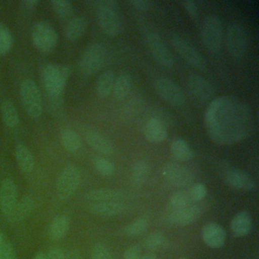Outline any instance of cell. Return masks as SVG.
<instances>
[{"mask_svg":"<svg viewBox=\"0 0 259 259\" xmlns=\"http://www.w3.org/2000/svg\"><path fill=\"white\" fill-rule=\"evenodd\" d=\"M149 226H150V219L146 215L140 217L135 221H133L132 223H130L128 225H126L123 229V233L126 236L135 237L144 233L149 228Z\"/></svg>","mask_w":259,"mask_h":259,"instance_id":"34","label":"cell"},{"mask_svg":"<svg viewBox=\"0 0 259 259\" xmlns=\"http://www.w3.org/2000/svg\"><path fill=\"white\" fill-rule=\"evenodd\" d=\"M141 249L137 245L130 246L125 249L123 254V259H140L141 258Z\"/></svg>","mask_w":259,"mask_h":259,"instance_id":"44","label":"cell"},{"mask_svg":"<svg viewBox=\"0 0 259 259\" xmlns=\"http://www.w3.org/2000/svg\"><path fill=\"white\" fill-rule=\"evenodd\" d=\"M145 245L149 250L160 251L168 246V240L162 232H153L147 236Z\"/></svg>","mask_w":259,"mask_h":259,"instance_id":"35","label":"cell"},{"mask_svg":"<svg viewBox=\"0 0 259 259\" xmlns=\"http://www.w3.org/2000/svg\"><path fill=\"white\" fill-rule=\"evenodd\" d=\"M93 167L97 173L102 176H111L115 171V166L103 157H96L93 159Z\"/></svg>","mask_w":259,"mask_h":259,"instance_id":"37","label":"cell"},{"mask_svg":"<svg viewBox=\"0 0 259 259\" xmlns=\"http://www.w3.org/2000/svg\"><path fill=\"white\" fill-rule=\"evenodd\" d=\"M203 212V206L199 203H191L181 209L166 208L163 214V221L169 226L183 227L196 222Z\"/></svg>","mask_w":259,"mask_h":259,"instance_id":"7","label":"cell"},{"mask_svg":"<svg viewBox=\"0 0 259 259\" xmlns=\"http://www.w3.org/2000/svg\"><path fill=\"white\" fill-rule=\"evenodd\" d=\"M21 4L26 9H33L38 4V1L37 0H24V1H22Z\"/></svg>","mask_w":259,"mask_h":259,"instance_id":"48","label":"cell"},{"mask_svg":"<svg viewBox=\"0 0 259 259\" xmlns=\"http://www.w3.org/2000/svg\"><path fill=\"white\" fill-rule=\"evenodd\" d=\"M46 255H47V259H64L65 251L62 248L55 247L50 249Z\"/></svg>","mask_w":259,"mask_h":259,"instance_id":"46","label":"cell"},{"mask_svg":"<svg viewBox=\"0 0 259 259\" xmlns=\"http://www.w3.org/2000/svg\"><path fill=\"white\" fill-rule=\"evenodd\" d=\"M209 139L219 145H234L246 139L253 128L252 111L235 96L224 95L210 101L204 113Z\"/></svg>","mask_w":259,"mask_h":259,"instance_id":"1","label":"cell"},{"mask_svg":"<svg viewBox=\"0 0 259 259\" xmlns=\"http://www.w3.org/2000/svg\"><path fill=\"white\" fill-rule=\"evenodd\" d=\"M163 177L177 187L188 186L193 181L192 173L178 163H166L162 168Z\"/></svg>","mask_w":259,"mask_h":259,"instance_id":"15","label":"cell"},{"mask_svg":"<svg viewBox=\"0 0 259 259\" xmlns=\"http://www.w3.org/2000/svg\"><path fill=\"white\" fill-rule=\"evenodd\" d=\"M2 242H3V240H2V234L0 233V245L2 244Z\"/></svg>","mask_w":259,"mask_h":259,"instance_id":"52","label":"cell"},{"mask_svg":"<svg viewBox=\"0 0 259 259\" xmlns=\"http://www.w3.org/2000/svg\"><path fill=\"white\" fill-rule=\"evenodd\" d=\"M84 139L87 142V144L94 149L96 152L110 155L114 151L113 144L101 133L94 131V130H87L84 133Z\"/></svg>","mask_w":259,"mask_h":259,"instance_id":"19","label":"cell"},{"mask_svg":"<svg viewBox=\"0 0 259 259\" xmlns=\"http://www.w3.org/2000/svg\"><path fill=\"white\" fill-rule=\"evenodd\" d=\"M130 4H132L138 10L146 11L151 7L152 2L149 0H132L130 1Z\"/></svg>","mask_w":259,"mask_h":259,"instance_id":"47","label":"cell"},{"mask_svg":"<svg viewBox=\"0 0 259 259\" xmlns=\"http://www.w3.org/2000/svg\"><path fill=\"white\" fill-rule=\"evenodd\" d=\"M146 42L153 58L158 64L165 68H172L174 65V58L161 37L156 33H149L146 36Z\"/></svg>","mask_w":259,"mask_h":259,"instance_id":"14","label":"cell"},{"mask_svg":"<svg viewBox=\"0 0 259 259\" xmlns=\"http://www.w3.org/2000/svg\"><path fill=\"white\" fill-rule=\"evenodd\" d=\"M105 61V48L101 44H92L84 51L79 62V70L83 75L96 73Z\"/></svg>","mask_w":259,"mask_h":259,"instance_id":"9","label":"cell"},{"mask_svg":"<svg viewBox=\"0 0 259 259\" xmlns=\"http://www.w3.org/2000/svg\"><path fill=\"white\" fill-rule=\"evenodd\" d=\"M20 97L25 112L31 118H38L42 112V99L38 86L31 79H25L20 85Z\"/></svg>","mask_w":259,"mask_h":259,"instance_id":"4","label":"cell"},{"mask_svg":"<svg viewBox=\"0 0 259 259\" xmlns=\"http://www.w3.org/2000/svg\"><path fill=\"white\" fill-rule=\"evenodd\" d=\"M132 84H133L132 76L126 72L120 73L119 76L117 78H115V81L113 84L112 92H113L114 97L117 100L123 99L130 93Z\"/></svg>","mask_w":259,"mask_h":259,"instance_id":"29","label":"cell"},{"mask_svg":"<svg viewBox=\"0 0 259 259\" xmlns=\"http://www.w3.org/2000/svg\"><path fill=\"white\" fill-rule=\"evenodd\" d=\"M115 75L112 70H106L97 79L96 91L100 97H107L112 92Z\"/></svg>","mask_w":259,"mask_h":259,"instance_id":"30","label":"cell"},{"mask_svg":"<svg viewBox=\"0 0 259 259\" xmlns=\"http://www.w3.org/2000/svg\"><path fill=\"white\" fill-rule=\"evenodd\" d=\"M89 212L100 217H113L121 213L125 209L123 201H106L88 203Z\"/></svg>","mask_w":259,"mask_h":259,"instance_id":"20","label":"cell"},{"mask_svg":"<svg viewBox=\"0 0 259 259\" xmlns=\"http://www.w3.org/2000/svg\"><path fill=\"white\" fill-rule=\"evenodd\" d=\"M145 137L152 144H159L167 138L166 125L157 117H151L145 125Z\"/></svg>","mask_w":259,"mask_h":259,"instance_id":"21","label":"cell"},{"mask_svg":"<svg viewBox=\"0 0 259 259\" xmlns=\"http://www.w3.org/2000/svg\"><path fill=\"white\" fill-rule=\"evenodd\" d=\"M188 87L191 93L201 101H207L213 96V88L210 83L197 74L188 77Z\"/></svg>","mask_w":259,"mask_h":259,"instance_id":"18","label":"cell"},{"mask_svg":"<svg viewBox=\"0 0 259 259\" xmlns=\"http://www.w3.org/2000/svg\"><path fill=\"white\" fill-rule=\"evenodd\" d=\"M182 5H183L185 11L188 13L189 16H191L193 18H195L197 16L198 9H197V6H196V4L194 2L186 0V1L182 2Z\"/></svg>","mask_w":259,"mask_h":259,"instance_id":"45","label":"cell"},{"mask_svg":"<svg viewBox=\"0 0 259 259\" xmlns=\"http://www.w3.org/2000/svg\"><path fill=\"white\" fill-rule=\"evenodd\" d=\"M17 203V188L15 183L7 178L0 185V208L2 213L9 220Z\"/></svg>","mask_w":259,"mask_h":259,"instance_id":"16","label":"cell"},{"mask_svg":"<svg viewBox=\"0 0 259 259\" xmlns=\"http://www.w3.org/2000/svg\"><path fill=\"white\" fill-rule=\"evenodd\" d=\"M171 42L181 58L187 62L191 67L197 70H204L206 62L202 55L184 37L174 34L171 37Z\"/></svg>","mask_w":259,"mask_h":259,"instance_id":"12","label":"cell"},{"mask_svg":"<svg viewBox=\"0 0 259 259\" xmlns=\"http://www.w3.org/2000/svg\"><path fill=\"white\" fill-rule=\"evenodd\" d=\"M32 208H33L32 198L30 196H24L20 199V201H17L15 208H14L9 220L13 223L21 222L28 217V214L31 212Z\"/></svg>","mask_w":259,"mask_h":259,"instance_id":"33","label":"cell"},{"mask_svg":"<svg viewBox=\"0 0 259 259\" xmlns=\"http://www.w3.org/2000/svg\"><path fill=\"white\" fill-rule=\"evenodd\" d=\"M201 237L206 246L217 249L224 245L226 241V231L217 223H207L201 230Z\"/></svg>","mask_w":259,"mask_h":259,"instance_id":"17","label":"cell"},{"mask_svg":"<svg viewBox=\"0 0 259 259\" xmlns=\"http://www.w3.org/2000/svg\"><path fill=\"white\" fill-rule=\"evenodd\" d=\"M52 7L61 18H68L73 12V5L68 0H53Z\"/></svg>","mask_w":259,"mask_h":259,"instance_id":"38","label":"cell"},{"mask_svg":"<svg viewBox=\"0 0 259 259\" xmlns=\"http://www.w3.org/2000/svg\"><path fill=\"white\" fill-rule=\"evenodd\" d=\"M191 204V199L189 196L188 191H177L172 194V196L169 199L168 202V209H181L183 207H186L187 205Z\"/></svg>","mask_w":259,"mask_h":259,"instance_id":"36","label":"cell"},{"mask_svg":"<svg viewBox=\"0 0 259 259\" xmlns=\"http://www.w3.org/2000/svg\"><path fill=\"white\" fill-rule=\"evenodd\" d=\"M140 259H157V255L155 253H148L146 255L141 256Z\"/></svg>","mask_w":259,"mask_h":259,"instance_id":"50","label":"cell"},{"mask_svg":"<svg viewBox=\"0 0 259 259\" xmlns=\"http://www.w3.org/2000/svg\"><path fill=\"white\" fill-rule=\"evenodd\" d=\"M13 38L10 30L5 26L0 24V55H4L10 51L12 48Z\"/></svg>","mask_w":259,"mask_h":259,"instance_id":"39","label":"cell"},{"mask_svg":"<svg viewBox=\"0 0 259 259\" xmlns=\"http://www.w3.org/2000/svg\"><path fill=\"white\" fill-rule=\"evenodd\" d=\"M189 192V196L191 201H195V202H199L202 201L206 194H207V189L205 187L204 184L202 183H195L192 185V187L190 188Z\"/></svg>","mask_w":259,"mask_h":259,"instance_id":"40","label":"cell"},{"mask_svg":"<svg viewBox=\"0 0 259 259\" xmlns=\"http://www.w3.org/2000/svg\"><path fill=\"white\" fill-rule=\"evenodd\" d=\"M70 228V218L66 214H60L56 217L49 226L48 235L50 239L58 241L63 239Z\"/></svg>","mask_w":259,"mask_h":259,"instance_id":"24","label":"cell"},{"mask_svg":"<svg viewBox=\"0 0 259 259\" xmlns=\"http://www.w3.org/2000/svg\"><path fill=\"white\" fill-rule=\"evenodd\" d=\"M31 39L38 51L47 54L55 49L58 42V33L50 22L41 20L32 26Z\"/></svg>","mask_w":259,"mask_h":259,"instance_id":"5","label":"cell"},{"mask_svg":"<svg viewBox=\"0 0 259 259\" xmlns=\"http://www.w3.org/2000/svg\"><path fill=\"white\" fill-rule=\"evenodd\" d=\"M33 259H47V255L45 253H42V252H39V253H37L34 256Z\"/></svg>","mask_w":259,"mask_h":259,"instance_id":"51","label":"cell"},{"mask_svg":"<svg viewBox=\"0 0 259 259\" xmlns=\"http://www.w3.org/2000/svg\"><path fill=\"white\" fill-rule=\"evenodd\" d=\"M170 151L172 156L181 162L189 161L193 157V151L190 146L181 138H176L172 140L170 144Z\"/></svg>","mask_w":259,"mask_h":259,"instance_id":"26","label":"cell"},{"mask_svg":"<svg viewBox=\"0 0 259 259\" xmlns=\"http://www.w3.org/2000/svg\"><path fill=\"white\" fill-rule=\"evenodd\" d=\"M2 120L9 128H14L19 124V115L13 102L6 99L1 104Z\"/></svg>","mask_w":259,"mask_h":259,"instance_id":"31","label":"cell"},{"mask_svg":"<svg viewBox=\"0 0 259 259\" xmlns=\"http://www.w3.org/2000/svg\"><path fill=\"white\" fill-rule=\"evenodd\" d=\"M86 28H87V21L84 17L82 16L74 17L68 22L65 29V34L69 40L74 41L80 38L84 34Z\"/></svg>","mask_w":259,"mask_h":259,"instance_id":"28","label":"cell"},{"mask_svg":"<svg viewBox=\"0 0 259 259\" xmlns=\"http://www.w3.org/2000/svg\"><path fill=\"white\" fill-rule=\"evenodd\" d=\"M70 73V67L62 64L51 63L42 68L41 78L49 97H62Z\"/></svg>","mask_w":259,"mask_h":259,"instance_id":"2","label":"cell"},{"mask_svg":"<svg viewBox=\"0 0 259 259\" xmlns=\"http://www.w3.org/2000/svg\"><path fill=\"white\" fill-rule=\"evenodd\" d=\"M92 259H112V257L104 244L96 243L92 249Z\"/></svg>","mask_w":259,"mask_h":259,"instance_id":"41","label":"cell"},{"mask_svg":"<svg viewBox=\"0 0 259 259\" xmlns=\"http://www.w3.org/2000/svg\"><path fill=\"white\" fill-rule=\"evenodd\" d=\"M16 162L24 173H30L34 168V158L30 150L24 144H18L15 148Z\"/></svg>","mask_w":259,"mask_h":259,"instance_id":"25","label":"cell"},{"mask_svg":"<svg viewBox=\"0 0 259 259\" xmlns=\"http://www.w3.org/2000/svg\"><path fill=\"white\" fill-rule=\"evenodd\" d=\"M181 259H186V258H181Z\"/></svg>","mask_w":259,"mask_h":259,"instance_id":"53","label":"cell"},{"mask_svg":"<svg viewBox=\"0 0 259 259\" xmlns=\"http://www.w3.org/2000/svg\"><path fill=\"white\" fill-rule=\"evenodd\" d=\"M0 259H16L14 250L9 243H3L0 245Z\"/></svg>","mask_w":259,"mask_h":259,"instance_id":"42","label":"cell"},{"mask_svg":"<svg viewBox=\"0 0 259 259\" xmlns=\"http://www.w3.org/2000/svg\"><path fill=\"white\" fill-rule=\"evenodd\" d=\"M230 228L235 237H245L252 229V218L251 215L243 210L234 215L230 223Z\"/></svg>","mask_w":259,"mask_h":259,"instance_id":"23","label":"cell"},{"mask_svg":"<svg viewBox=\"0 0 259 259\" xmlns=\"http://www.w3.org/2000/svg\"><path fill=\"white\" fill-rule=\"evenodd\" d=\"M123 193L111 188H99L89 191L86 194L88 203L106 202V201H123Z\"/></svg>","mask_w":259,"mask_h":259,"instance_id":"22","label":"cell"},{"mask_svg":"<svg viewBox=\"0 0 259 259\" xmlns=\"http://www.w3.org/2000/svg\"><path fill=\"white\" fill-rule=\"evenodd\" d=\"M227 48L231 56L235 59H242L245 57L248 49V36L245 28L233 23L227 29Z\"/></svg>","mask_w":259,"mask_h":259,"instance_id":"11","label":"cell"},{"mask_svg":"<svg viewBox=\"0 0 259 259\" xmlns=\"http://www.w3.org/2000/svg\"><path fill=\"white\" fill-rule=\"evenodd\" d=\"M157 94L167 103L180 106L184 103V94L181 88L172 80L167 78H159L154 83Z\"/></svg>","mask_w":259,"mask_h":259,"instance_id":"13","label":"cell"},{"mask_svg":"<svg viewBox=\"0 0 259 259\" xmlns=\"http://www.w3.org/2000/svg\"><path fill=\"white\" fill-rule=\"evenodd\" d=\"M223 25L221 20L214 16H207L201 27V40L210 53L220 52L223 44Z\"/></svg>","mask_w":259,"mask_h":259,"instance_id":"6","label":"cell"},{"mask_svg":"<svg viewBox=\"0 0 259 259\" xmlns=\"http://www.w3.org/2000/svg\"><path fill=\"white\" fill-rule=\"evenodd\" d=\"M50 108L56 115L63 113V100L62 97H50Z\"/></svg>","mask_w":259,"mask_h":259,"instance_id":"43","label":"cell"},{"mask_svg":"<svg viewBox=\"0 0 259 259\" xmlns=\"http://www.w3.org/2000/svg\"><path fill=\"white\" fill-rule=\"evenodd\" d=\"M80 183V171L75 165L63 168L57 182V194L60 200L70 199L76 192Z\"/></svg>","mask_w":259,"mask_h":259,"instance_id":"8","label":"cell"},{"mask_svg":"<svg viewBox=\"0 0 259 259\" xmlns=\"http://www.w3.org/2000/svg\"><path fill=\"white\" fill-rule=\"evenodd\" d=\"M219 172L224 182L232 188L249 191L255 187V182L249 174L229 164H220Z\"/></svg>","mask_w":259,"mask_h":259,"instance_id":"10","label":"cell"},{"mask_svg":"<svg viewBox=\"0 0 259 259\" xmlns=\"http://www.w3.org/2000/svg\"><path fill=\"white\" fill-rule=\"evenodd\" d=\"M150 174V165L147 161L139 160L137 161L132 169L131 174V184L134 187L142 186Z\"/></svg>","mask_w":259,"mask_h":259,"instance_id":"27","label":"cell"},{"mask_svg":"<svg viewBox=\"0 0 259 259\" xmlns=\"http://www.w3.org/2000/svg\"><path fill=\"white\" fill-rule=\"evenodd\" d=\"M97 19L102 31L111 37L121 31V21L118 14V3L115 0L96 1Z\"/></svg>","mask_w":259,"mask_h":259,"instance_id":"3","label":"cell"},{"mask_svg":"<svg viewBox=\"0 0 259 259\" xmlns=\"http://www.w3.org/2000/svg\"><path fill=\"white\" fill-rule=\"evenodd\" d=\"M61 141L64 149L70 153H77L82 147L80 136L71 128H65L61 133Z\"/></svg>","mask_w":259,"mask_h":259,"instance_id":"32","label":"cell"},{"mask_svg":"<svg viewBox=\"0 0 259 259\" xmlns=\"http://www.w3.org/2000/svg\"><path fill=\"white\" fill-rule=\"evenodd\" d=\"M64 259H81V256L78 251H67L65 252Z\"/></svg>","mask_w":259,"mask_h":259,"instance_id":"49","label":"cell"}]
</instances>
